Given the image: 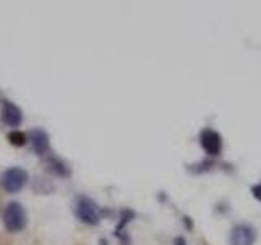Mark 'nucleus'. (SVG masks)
I'll return each mask as SVG.
<instances>
[{"mask_svg": "<svg viewBox=\"0 0 261 245\" xmlns=\"http://www.w3.org/2000/svg\"><path fill=\"white\" fill-rule=\"evenodd\" d=\"M3 224L8 232H20L26 224L25 209L20 203H8L3 209Z\"/></svg>", "mask_w": 261, "mask_h": 245, "instance_id": "f257e3e1", "label": "nucleus"}, {"mask_svg": "<svg viewBox=\"0 0 261 245\" xmlns=\"http://www.w3.org/2000/svg\"><path fill=\"white\" fill-rule=\"evenodd\" d=\"M255 191V196H258V198L261 199V186H258V188H253Z\"/></svg>", "mask_w": 261, "mask_h": 245, "instance_id": "9d476101", "label": "nucleus"}, {"mask_svg": "<svg viewBox=\"0 0 261 245\" xmlns=\"http://www.w3.org/2000/svg\"><path fill=\"white\" fill-rule=\"evenodd\" d=\"M201 146L204 147V150L209 155H219L222 150V139L220 134H217L216 131L206 129L201 132Z\"/></svg>", "mask_w": 261, "mask_h": 245, "instance_id": "20e7f679", "label": "nucleus"}, {"mask_svg": "<svg viewBox=\"0 0 261 245\" xmlns=\"http://www.w3.org/2000/svg\"><path fill=\"white\" fill-rule=\"evenodd\" d=\"M75 214L82 222L88 224V225H95L100 222V209L93 201L88 198H79L77 201V208H75Z\"/></svg>", "mask_w": 261, "mask_h": 245, "instance_id": "7ed1b4c3", "label": "nucleus"}, {"mask_svg": "<svg viewBox=\"0 0 261 245\" xmlns=\"http://www.w3.org/2000/svg\"><path fill=\"white\" fill-rule=\"evenodd\" d=\"M26 180H28V173L23 169H20V167L8 169L0 175V185H2V188L7 193H17V191H20L26 185Z\"/></svg>", "mask_w": 261, "mask_h": 245, "instance_id": "f03ea898", "label": "nucleus"}, {"mask_svg": "<svg viewBox=\"0 0 261 245\" xmlns=\"http://www.w3.org/2000/svg\"><path fill=\"white\" fill-rule=\"evenodd\" d=\"M255 242V230L250 225H237L230 234L232 245H253Z\"/></svg>", "mask_w": 261, "mask_h": 245, "instance_id": "39448f33", "label": "nucleus"}, {"mask_svg": "<svg viewBox=\"0 0 261 245\" xmlns=\"http://www.w3.org/2000/svg\"><path fill=\"white\" fill-rule=\"evenodd\" d=\"M47 167H49L51 172H54V173L59 176L69 175V169L65 167V164H62V162L59 159H56V157H51V159L47 160Z\"/></svg>", "mask_w": 261, "mask_h": 245, "instance_id": "6e6552de", "label": "nucleus"}, {"mask_svg": "<svg viewBox=\"0 0 261 245\" xmlns=\"http://www.w3.org/2000/svg\"><path fill=\"white\" fill-rule=\"evenodd\" d=\"M2 121L10 127H18L23 121L22 110L10 101H3L2 105Z\"/></svg>", "mask_w": 261, "mask_h": 245, "instance_id": "423d86ee", "label": "nucleus"}, {"mask_svg": "<svg viewBox=\"0 0 261 245\" xmlns=\"http://www.w3.org/2000/svg\"><path fill=\"white\" fill-rule=\"evenodd\" d=\"M8 141H10L13 146L22 147L26 144V136L20 131H12L10 134H8Z\"/></svg>", "mask_w": 261, "mask_h": 245, "instance_id": "1a4fd4ad", "label": "nucleus"}, {"mask_svg": "<svg viewBox=\"0 0 261 245\" xmlns=\"http://www.w3.org/2000/svg\"><path fill=\"white\" fill-rule=\"evenodd\" d=\"M28 141L38 155H44L49 150V137L43 129H33L28 136Z\"/></svg>", "mask_w": 261, "mask_h": 245, "instance_id": "0eeeda50", "label": "nucleus"}]
</instances>
